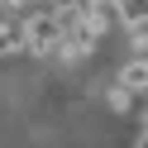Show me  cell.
Returning <instances> with one entry per match:
<instances>
[{
  "label": "cell",
  "mask_w": 148,
  "mask_h": 148,
  "mask_svg": "<svg viewBox=\"0 0 148 148\" xmlns=\"http://www.w3.org/2000/svg\"><path fill=\"white\" fill-rule=\"evenodd\" d=\"M19 48H24V24H14V19L0 14V58H10V53H19Z\"/></svg>",
  "instance_id": "cell-3"
},
{
  "label": "cell",
  "mask_w": 148,
  "mask_h": 148,
  "mask_svg": "<svg viewBox=\"0 0 148 148\" xmlns=\"http://www.w3.org/2000/svg\"><path fill=\"white\" fill-rule=\"evenodd\" d=\"M24 48L48 58V53H62V19L58 10H34L24 19Z\"/></svg>",
  "instance_id": "cell-1"
},
{
  "label": "cell",
  "mask_w": 148,
  "mask_h": 148,
  "mask_svg": "<svg viewBox=\"0 0 148 148\" xmlns=\"http://www.w3.org/2000/svg\"><path fill=\"white\" fill-rule=\"evenodd\" d=\"M110 110H115V115H124V110H134V96H129L124 86H115V91H110Z\"/></svg>",
  "instance_id": "cell-5"
},
{
  "label": "cell",
  "mask_w": 148,
  "mask_h": 148,
  "mask_svg": "<svg viewBox=\"0 0 148 148\" xmlns=\"http://www.w3.org/2000/svg\"><path fill=\"white\" fill-rule=\"evenodd\" d=\"M115 14L124 24H134V29H143L148 24V0H115Z\"/></svg>",
  "instance_id": "cell-4"
},
{
  "label": "cell",
  "mask_w": 148,
  "mask_h": 148,
  "mask_svg": "<svg viewBox=\"0 0 148 148\" xmlns=\"http://www.w3.org/2000/svg\"><path fill=\"white\" fill-rule=\"evenodd\" d=\"M134 148H148V119H143V134H138V143Z\"/></svg>",
  "instance_id": "cell-6"
},
{
  "label": "cell",
  "mask_w": 148,
  "mask_h": 148,
  "mask_svg": "<svg viewBox=\"0 0 148 148\" xmlns=\"http://www.w3.org/2000/svg\"><path fill=\"white\" fill-rule=\"evenodd\" d=\"M119 86L134 96V91H148V58H129L119 67Z\"/></svg>",
  "instance_id": "cell-2"
}]
</instances>
